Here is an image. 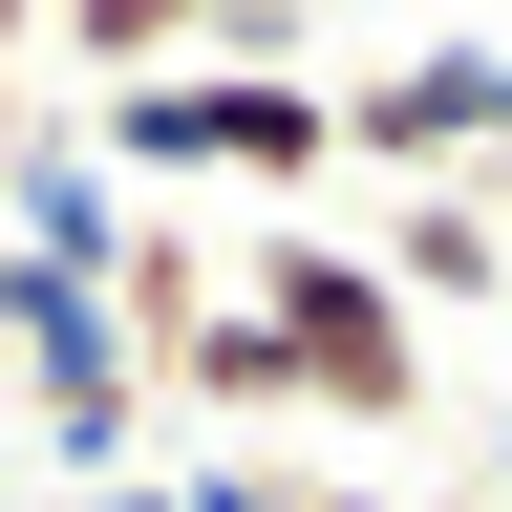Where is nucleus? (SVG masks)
I'll use <instances>...</instances> for the list:
<instances>
[{"label":"nucleus","mask_w":512,"mask_h":512,"mask_svg":"<svg viewBox=\"0 0 512 512\" xmlns=\"http://www.w3.org/2000/svg\"><path fill=\"white\" fill-rule=\"evenodd\" d=\"M214 299H235V342H256V406H320V427H406V406H427L406 299H384L320 214L256 235V256H214Z\"/></svg>","instance_id":"1"},{"label":"nucleus","mask_w":512,"mask_h":512,"mask_svg":"<svg viewBox=\"0 0 512 512\" xmlns=\"http://www.w3.org/2000/svg\"><path fill=\"white\" fill-rule=\"evenodd\" d=\"M342 171L470 192V171H491V22H470V43H427V64H384V86L342 107Z\"/></svg>","instance_id":"2"},{"label":"nucleus","mask_w":512,"mask_h":512,"mask_svg":"<svg viewBox=\"0 0 512 512\" xmlns=\"http://www.w3.org/2000/svg\"><path fill=\"white\" fill-rule=\"evenodd\" d=\"M192 171H235V192H278V214H320L342 107H320L299 64H192Z\"/></svg>","instance_id":"3"},{"label":"nucleus","mask_w":512,"mask_h":512,"mask_svg":"<svg viewBox=\"0 0 512 512\" xmlns=\"http://www.w3.org/2000/svg\"><path fill=\"white\" fill-rule=\"evenodd\" d=\"M363 278H384V299H512V214H491V192H406Z\"/></svg>","instance_id":"4"},{"label":"nucleus","mask_w":512,"mask_h":512,"mask_svg":"<svg viewBox=\"0 0 512 512\" xmlns=\"http://www.w3.org/2000/svg\"><path fill=\"white\" fill-rule=\"evenodd\" d=\"M171 512H278V470H256V448H192V470H171Z\"/></svg>","instance_id":"5"},{"label":"nucleus","mask_w":512,"mask_h":512,"mask_svg":"<svg viewBox=\"0 0 512 512\" xmlns=\"http://www.w3.org/2000/svg\"><path fill=\"white\" fill-rule=\"evenodd\" d=\"M278 470V512H406V491H363V470H320V448H256Z\"/></svg>","instance_id":"6"},{"label":"nucleus","mask_w":512,"mask_h":512,"mask_svg":"<svg viewBox=\"0 0 512 512\" xmlns=\"http://www.w3.org/2000/svg\"><path fill=\"white\" fill-rule=\"evenodd\" d=\"M64 512H171V470H107V491H64Z\"/></svg>","instance_id":"7"},{"label":"nucleus","mask_w":512,"mask_h":512,"mask_svg":"<svg viewBox=\"0 0 512 512\" xmlns=\"http://www.w3.org/2000/svg\"><path fill=\"white\" fill-rule=\"evenodd\" d=\"M491 171H512V22H491Z\"/></svg>","instance_id":"8"},{"label":"nucleus","mask_w":512,"mask_h":512,"mask_svg":"<svg viewBox=\"0 0 512 512\" xmlns=\"http://www.w3.org/2000/svg\"><path fill=\"white\" fill-rule=\"evenodd\" d=\"M491 491H512V406H491Z\"/></svg>","instance_id":"9"}]
</instances>
